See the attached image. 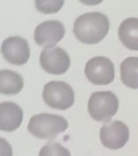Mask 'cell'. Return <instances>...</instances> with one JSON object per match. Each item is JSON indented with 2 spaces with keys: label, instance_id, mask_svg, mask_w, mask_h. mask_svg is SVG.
<instances>
[{
  "label": "cell",
  "instance_id": "cell-13",
  "mask_svg": "<svg viewBox=\"0 0 138 156\" xmlns=\"http://www.w3.org/2000/svg\"><path fill=\"white\" fill-rule=\"evenodd\" d=\"M121 81L126 87L138 88V58H126L121 64Z\"/></svg>",
  "mask_w": 138,
  "mask_h": 156
},
{
  "label": "cell",
  "instance_id": "cell-6",
  "mask_svg": "<svg viewBox=\"0 0 138 156\" xmlns=\"http://www.w3.org/2000/svg\"><path fill=\"white\" fill-rule=\"evenodd\" d=\"M40 64L49 75H62L69 69L70 58L60 47L44 48L40 52Z\"/></svg>",
  "mask_w": 138,
  "mask_h": 156
},
{
  "label": "cell",
  "instance_id": "cell-1",
  "mask_svg": "<svg viewBox=\"0 0 138 156\" xmlns=\"http://www.w3.org/2000/svg\"><path fill=\"white\" fill-rule=\"evenodd\" d=\"M109 32V20L101 12H86L74 20L73 34L80 43L97 44Z\"/></svg>",
  "mask_w": 138,
  "mask_h": 156
},
{
  "label": "cell",
  "instance_id": "cell-7",
  "mask_svg": "<svg viewBox=\"0 0 138 156\" xmlns=\"http://www.w3.org/2000/svg\"><path fill=\"white\" fill-rule=\"evenodd\" d=\"M100 139L104 147L109 150H119L129 140V128L119 120L105 123L100 129Z\"/></svg>",
  "mask_w": 138,
  "mask_h": 156
},
{
  "label": "cell",
  "instance_id": "cell-9",
  "mask_svg": "<svg viewBox=\"0 0 138 156\" xmlns=\"http://www.w3.org/2000/svg\"><path fill=\"white\" fill-rule=\"evenodd\" d=\"M65 35V27L59 20H47L42 22L35 30V41L37 45L45 48H53L56 43Z\"/></svg>",
  "mask_w": 138,
  "mask_h": 156
},
{
  "label": "cell",
  "instance_id": "cell-8",
  "mask_svg": "<svg viewBox=\"0 0 138 156\" xmlns=\"http://www.w3.org/2000/svg\"><path fill=\"white\" fill-rule=\"evenodd\" d=\"M29 44L20 36H9L2 44V55L9 64L24 66L29 60Z\"/></svg>",
  "mask_w": 138,
  "mask_h": 156
},
{
  "label": "cell",
  "instance_id": "cell-12",
  "mask_svg": "<svg viewBox=\"0 0 138 156\" xmlns=\"http://www.w3.org/2000/svg\"><path fill=\"white\" fill-rule=\"evenodd\" d=\"M23 76L11 69L0 71V92L3 95H16L23 90Z\"/></svg>",
  "mask_w": 138,
  "mask_h": 156
},
{
  "label": "cell",
  "instance_id": "cell-15",
  "mask_svg": "<svg viewBox=\"0 0 138 156\" xmlns=\"http://www.w3.org/2000/svg\"><path fill=\"white\" fill-rule=\"evenodd\" d=\"M62 5H64L62 0H59V2H40V0H37L36 2V7L42 13H55Z\"/></svg>",
  "mask_w": 138,
  "mask_h": 156
},
{
  "label": "cell",
  "instance_id": "cell-11",
  "mask_svg": "<svg viewBox=\"0 0 138 156\" xmlns=\"http://www.w3.org/2000/svg\"><path fill=\"white\" fill-rule=\"evenodd\" d=\"M118 37L126 48L138 51V19L129 17L119 24Z\"/></svg>",
  "mask_w": 138,
  "mask_h": 156
},
{
  "label": "cell",
  "instance_id": "cell-4",
  "mask_svg": "<svg viewBox=\"0 0 138 156\" xmlns=\"http://www.w3.org/2000/svg\"><path fill=\"white\" fill-rule=\"evenodd\" d=\"M42 100L51 108L68 109L74 103V92L65 81H49L42 90Z\"/></svg>",
  "mask_w": 138,
  "mask_h": 156
},
{
  "label": "cell",
  "instance_id": "cell-3",
  "mask_svg": "<svg viewBox=\"0 0 138 156\" xmlns=\"http://www.w3.org/2000/svg\"><path fill=\"white\" fill-rule=\"evenodd\" d=\"M118 98L110 91L93 92L88 101V112L96 122H108L118 111Z\"/></svg>",
  "mask_w": 138,
  "mask_h": 156
},
{
  "label": "cell",
  "instance_id": "cell-14",
  "mask_svg": "<svg viewBox=\"0 0 138 156\" xmlns=\"http://www.w3.org/2000/svg\"><path fill=\"white\" fill-rule=\"evenodd\" d=\"M39 156H70V152L59 143H48L40 150Z\"/></svg>",
  "mask_w": 138,
  "mask_h": 156
},
{
  "label": "cell",
  "instance_id": "cell-2",
  "mask_svg": "<svg viewBox=\"0 0 138 156\" xmlns=\"http://www.w3.org/2000/svg\"><path fill=\"white\" fill-rule=\"evenodd\" d=\"M68 128V122L62 116L52 113H40L32 116L28 123V131L37 139L52 140Z\"/></svg>",
  "mask_w": 138,
  "mask_h": 156
},
{
  "label": "cell",
  "instance_id": "cell-10",
  "mask_svg": "<svg viewBox=\"0 0 138 156\" xmlns=\"http://www.w3.org/2000/svg\"><path fill=\"white\" fill-rule=\"evenodd\" d=\"M23 122V109L12 101H3L0 104V129L12 132L17 129Z\"/></svg>",
  "mask_w": 138,
  "mask_h": 156
},
{
  "label": "cell",
  "instance_id": "cell-5",
  "mask_svg": "<svg viewBox=\"0 0 138 156\" xmlns=\"http://www.w3.org/2000/svg\"><path fill=\"white\" fill-rule=\"evenodd\" d=\"M85 76L94 86H106L114 80V66L105 56H94L85 66Z\"/></svg>",
  "mask_w": 138,
  "mask_h": 156
}]
</instances>
